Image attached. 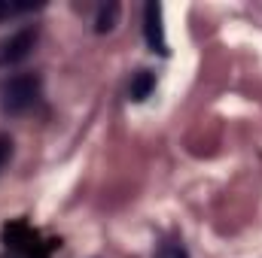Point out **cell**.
I'll use <instances>...</instances> for the list:
<instances>
[{
    "mask_svg": "<svg viewBox=\"0 0 262 258\" xmlns=\"http://www.w3.org/2000/svg\"><path fill=\"white\" fill-rule=\"evenodd\" d=\"M40 91H43V82H40L37 73H18V76L3 82V88H0V110L6 116H21L40 100Z\"/></svg>",
    "mask_w": 262,
    "mask_h": 258,
    "instance_id": "1",
    "label": "cell"
},
{
    "mask_svg": "<svg viewBox=\"0 0 262 258\" xmlns=\"http://www.w3.org/2000/svg\"><path fill=\"white\" fill-rule=\"evenodd\" d=\"M37 46V28H21L18 34H12L3 46H0V61L3 64H18L31 55V49Z\"/></svg>",
    "mask_w": 262,
    "mask_h": 258,
    "instance_id": "2",
    "label": "cell"
},
{
    "mask_svg": "<svg viewBox=\"0 0 262 258\" xmlns=\"http://www.w3.org/2000/svg\"><path fill=\"white\" fill-rule=\"evenodd\" d=\"M143 37L146 46L159 55H168V40H165V24H162V6L159 3H146L143 9Z\"/></svg>",
    "mask_w": 262,
    "mask_h": 258,
    "instance_id": "3",
    "label": "cell"
},
{
    "mask_svg": "<svg viewBox=\"0 0 262 258\" xmlns=\"http://www.w3.org/2000/svg\"><path fill=\"white\" fill-rule=\"evenodd\" d=\"M152 88H156V76L149 70H137L128 82V97L134 104H140V100H146L152 94Z\"/></svg>",
    "mask_w": 262,
    "mask_h": 258,
    "instance_id": "4",
    "label": "cell"
},
{
    "mask_svg": "<svg viewBox=\"0 0 262 258\" xmlns=\"http://www.w3.org/2000/svg\"><path fill=\"white\" fill-rule=\"evenodd\" d=\"M116 15H119V6H116V3H107V6H101V12H98V18H95V31H98V34H107V31H113V24H116Z\"/></svg>",
    "mask_w": 262,
    "mask_h": 258,
    "instance_id": "5",
    "label": "cell"
},
{
    "mask_svg": "<svg viewBox=\"0 0 262 258\" xmlns=\"http://www.w3.org/2000/svg\"><path fill=\"white\" fill-rule=\"evenodd\" d=\"M156 258H189V255H186L183 243L171 240V243H162V246H159V252H156Z\"/></svg>",
    "mask_w": 262,
    "mask_h": 258,
    "instance_id": "6",
    "label": "cell"
},
{
    "mask_svg": "<svg viewBox=\"0 0 262 258\" xmlns=\"http://www.w3.org/2000/svg\"><path fill=\"white\" fill-rule=\"evenodd\" d=\"M28 9H34V6L31 3H0V18H12V15L28 12Z\"/></svg>",
    "mask_w": 262,
    "mask_h": 258,
    "instance_id": "7",
    "label": "cell"
},
{
    "mask_svg": "<svg viewBox=\"0 0 262 258\" xmlns=\"http://www.w3.org/2000/svg\"><path fill=\"white\" fill-rule=\"evenodd\" d=\"M9 158H12V140L0 134V170L9 164Z\"/></svg>",
    "mask_w": 262,
    "mask_h": 258,
    "instance_id": "8",
    "label": "cell"
}]
</instances>
